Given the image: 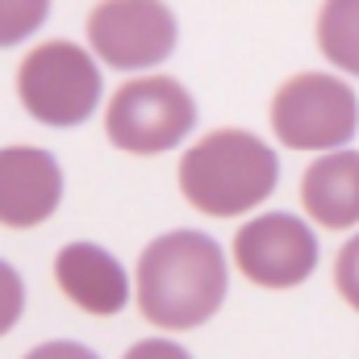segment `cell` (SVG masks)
<instances>
[{"mask_svg":"<svg viewBox=\"0 0 359 359\" xmlns=\"http://www.w3.org/2000/svg\"><path fill=\"white\" fill-rule=\"evenodd\" d=\"M138 309L159 330H196L205 326L226 292L230 268L217 238L201 230H168L138 255Z\"/></svg>","mask_w":359,"mask_h":359,"instance_id":"1","label":"cell"},{"mask_svg":"<svg viewBox=\"0 0 359 359\" xmlns=\"http://www.w3.org/2000/svg\"><path fill=\"white\" fill-rule=\"evenodd\" d=\"M280 184V159L251 130L226 126L196 138L180 159V192L205 217H238L264 205Z\"/></svg>","mask_w":359,"mask_h":359,"instance_id":"2","label":"cell"},{"mask_svg":"<svg viewBox=\"0 0 359 359\" xmlns=\"http://www.w3.org/2000/svg\"><path fill=\"white\" fill-rule=\"evenodd\" d=\"M100 92H104V80L92 50L67 38L34 46L17 67V96L25 113L50 130L84 126L100 104Z\"/></svg>","mask_w":359,"mask_h":359,"instance_id":"3","label":"cell"},{"mask_svg":"<svg viewBox=\"0 0 359 359\" xmlns=\"http://www.w3.org/2000/svg\"><path fill=\"white\" fill-rule=\"evenodd\" d=\"M271 130L288 151L334 155L359 134V96L326 72H297L271 96Z\"/></svg>","mask_w":359,"mask_h":359,"instance_id":"4","label":"cell"},{"mask_svg":"<svg viewBox=\"0 0 359 359\" xmlns=\"http://www.w3.org/2000/svg\"><path fill=\"white\" fill-rule=\"evenodd\" d=\"M196 130V96L172 76L126 80L104 109V134L126 155H163Z\"/></svg>","mask_w":359,"mask_h":359,"instance_id":"5","label":"cell"},{"mask_svg":"<svg viewBox=\"0 0 359 359\" xmlns=\"http://www.w3.org/2000/svg\"><path fill=\"white\" fill-rule=\"evenodd\" d=\"M180 42L176 13L155 0H104L88 13L92 59L117 72H147L172 59Z\"/></svg>","mask_w":359,"mask_h":359,"instance_id":"6","label":"cell"},{"mask_svg":"<svg viewBox=\"0 0 359 359\" xmlns=\"http://www.w3.org/2000/svg\"><path fill=\"white\" fill-rule=\"evenodd\" d=\"M234 264L259 288H297L318 268V234L297 213L251 217L234 234Z\"/></svg>","mask_w":359,"mask_h":359,"instance_id":"7","label":"cell"},{"mask_svg":"<svg viewBox=\"0 0 359 359\" xmlns=\"http://www.w3.org/2000/svg\"><path fill=\"white\" fill-rule=\"evenodd\" d=\"M63 201V168L42 147H0V226L34 230Z\"/></svg>","mask_w":359,"mask_h":359,"instance_id":"8","label":"cell"},{"mask_svg":"<svg viewBox=\"0 0 359 359\" xmlns=\"http://www.w3.org/2000/svg\"><path fill=\"white\" fill-rule=\"evenodd\" d=\"M55 284L63 297L92 318H113L130 305V276L96 243H67L55 255Z\"/></svg>","mask_w":359,"mask_h":359,"instance_id":"9","label":"cell"},{"mask_svg":"<svg viewBox=\"0 0 359 359\" xmlns=\"http://www.w3.org/2000/svg\"><path fill=\"white\" fill-rule=\"evenodd\" d=\"M301 209L326 230L359 226V151H334L305 168Z\"/></svg>","mask_w":359,"mask_h":359,"instance_id":"10","label":"cell"},{"mask_svg":"<svg viewBox=\"0 0 359 359\" xmlns=\"http://www.w3.org/2000/svg\"><path fill=\"white\" fill-rule=\"evenodd\" d=\"M318 46L339 72L359 76V0L322 4V13H318Z\"/></svg>","mask_w":359,"mask_h":359,"instance_id":"11","label":"cell"},{"mask_svg":"<svg viewBox=\"0 0 359 359\" xmlns=\"http://www.w3.org/2000/svg\"><path fill=\"white\" fill-rule=\"evenodd\" d=\"M50 17L46 0H0V46H17L38 34Z\"/></svg>","mask_w":359,"mask_h":359,"instance_id":"12","label":"cell"},{"mask_svg":"<svg viewBox=\"0 0 359 359\" xmlns=\"http://www.w3.org/2000/svg\"><path fill=\"white\" fill-rule=\"evenodd\" d=\"M21 313H25V284L13 264L0 259V339L21 322Z\"/></svg>","mask_w":359,"mask_h":359,"instance_id":"13","label":"cell"},{"mask_svg":"<svg viewBox=\"0 0 359 359\" xmlns=\"http://www.w3.org/2000/svg\"><path fill=\"white\" fill-rule=\"evenodd\" d=\"M334 288H339V297L359 313V234H351L343 243V251L334 259Z\"/></svg>","mask_w":359,"mask_h":359,"instance_id":"14","label":"cell"},{"mask_svg":"<svg viewBox=\"0 0 359 359\" xmlns=\"http://www.w3.org/2000/svg\"><path fill=\"white\" fill-rule=\"evenodd\" d=\"M121 359H192V355H188V347H180L172 339H142V343H134Z\"/></svg>","mask_w":359,"mask_h":359,"instance_id":"15","label":"cell"},{"mask_svg":"<svg viewBox=\"0 0 359 359\" xmlns=\"http://www.w3.org/2000/svg\"><path fill=\"white\" fill-rule=\"evenodd\" d=\"M25 359H100L92 347L84 343H72V339H55V343H42V347H34Z\"/></svg>","mask_w":359,"mask_h":359,"instance_id":"16","label":"cell"}]
</instances>
